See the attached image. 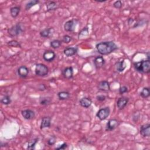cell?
I'll return each instance as SVG.
<instances>
[{
  "instance_id": "cell-1",
  "label": "cell",
  "mask_w": 150,
  "mask_h": 150,
  "mask_svg": "<svg viewBox=\"0 0 150 150\" xmlns=\"http://www.w3.org/2000/svg\"><path fill=\"white\" fill-rule=\"evenodd\" d=\"M96 48L98 54L102 55H107L118 49V46L113 41H105L97 43Z\"/></svg>"
},
{
  "instance_id": "cell-2",
  "label": "cell",
  "mask_w": 150,
  "mask_h": 150,
  "mask_svg": "<svg viewBox=\"0 0 150 150\" xmlns=\"http://www.w3.org/2000/svg\"><path fill=\"white\" fill-rule=\"evenodd\" d=\"M134 68L137 72L140 73H149L150 72V61L147 59L135 62L134 63Z\"/></svg>"
},
{
  "instance_id": "cell-3",
  "label": "cell",
  "mask_w": 150,
  "mask_h": 150,
  "mask_svg": "<svg viewBox=\"0 0 150 150\" xmlns=\"http://www.w3.org/2000/svg\"><path fill=\"white\" fill-rule=\"evenodd\" d=\"M25 31V27L21 22L16 24L8 29V33L11 37L18 36Z\"/></svg>"
},
{
  "instance_id": "cell-4",
  "label": "cell",
  "mask_w": 150,
  "mask_h": 150,
  "mask_svg": "<svg viewBox=\"0 0 150 150\" xmlns=\"http://www.w3.org/2000/svg\"><path fill=\"white\" fill-rule=\"evenodd\" d=\"M35 75L39 77H44L48 75L49 68L43 63H38L35 65Z\"/></svg>"
},
{
  "instance_id": "cell-5",
  "label": "cell",
  "mask_w": 150,
  "mask_h": 150,
  "mask_svg": "<svg viewBox=\"0 0 150 150\" xmlns=\"http://www.w3.org/2000/svg\"><path fill=\"white\" fill-rule=\"evenodd\" d=\"M79 21L76 19H72L66 21L63 26L64 30L66 32H74Z\"/></svg>"
},
{
  "instance_id": "cell-6",
  "label": "cell",
  "mask_w": 150,
  "mask_h": 150,
  "mask_svg": "<svg viewBox=\"0 0 150 150\" xmlns=\"http://www.w3.org/2000/svg\"><path fill=\"white\" fill-rule=\"evenodd\" d=\"M110 114V109L109 107H106L105 108H102L100 109L97 114V117L101 121L105 120Z\"/></svg>"
},
{
  "instance_id": "cell-7",
  "label": "cell",
  "mask_w": 150,
  "mask_h": 150,
  "mask_svg": "<svg viewBox=\"0 0 150 150\" xmlns=\"http://www.w3.org/2000/svg\"><path fill=\"white\" fill-rule=\"evenodd\" d=\"M120 125V122L117 119H110L106 124V131H112L117 128Z\"/></svg>"
},
{
  "instance_id": "cell-8",
  "label": "cell",
  "mask_w": 150,
  "mask_h": 150,
  "mask_svg": "<svg viewBox=\"0 0 150 150\" xmlns=\"http://www.w3.org/2000/svg\"><path fill=\"white\" fill-rule=\"evenodd\" d=\"M56 57L57 56L55 52L51 51V50L45 51L43 54V59L44 61L47 62H51L54 61L56 58Z\"/></svg>"
},
{
  "instance_id": "cell-9",
  "label": "cell",
  "mask_w": 150,
  "mask_h": 150,
  "mask_svg": "<svg viewBox=\"0 0 150 150\" xmlns=\"http://www.w3.org/2000/svg\"><path fill=\"white\" fill-rule=\"evenodd\" d=\"M128 102H129V98L128 97L125 96H122L120 97L117 100V102L116 103L117 107L119 109V110H123L127 105Z\"/></svg>"
},
{
  "instance_id": "cell-10",
  "label": "cell",
  "mask_w": 150,
  "mask_h": 150,
  "mask_svg": "<svg viewBox=\"0 0 150 150\" xmlns=\"http://www.w3.org/2000/svg\"><path fill=\"white\" fill-rule=\"evenodd\" d=\"M140 135L144 137H149L150 136V124L149 123L143 124L140 129Z\"/></svg>"
},
{
  "instance_id": "cell-11",
  "label": "cell",
  "mask_w": 150,
  "mask_h": 150,
  "mask_svg": "<svg viewBox=\"0 0 150 150\" xmlns=\"http://www.w3.org/2000/svg\"><path fill=\"white\" fill-rule=\"evenodd\" d=\"M21 115L27 120H30L35 118V113L31 109H25L21 111Z\"/></svg>"
},
{
  "instance_id": "cell-12",
  "label": "cell",
  "mask_w": 150,
  "mask_h": 150,
  "mask_svg": "<svg viewBox=\"0 0 150 150\" xmlns=\"http://www.w3.org/2000/svg\"><path fill=\"white\" fill-rule=\"evenodd\" d=\"M55 32V29L54 28H49L42 30L39 32V35L41 37L44 38H50L53 36Z\"/></svg>"
},
{
  "instance_id": "cell-13",
  "label": "cell",
  "mask_w": 150,
  "mask_h": 150,
  "mask_svg": "<svg viewBox=\"0 0 150 150\" xmlns=\"http://www.w3.org/2000/svg\"><path fill=\"white\" fill-rule=\"evenodd\" d=\"M93 63L96 69H101L105 64V59L102 56H98L94 58Z\"/></svg>"
},
{
  "instance_id": "cell-14",
  "label": "cell",
  "mask_w": 150,
  "mask_h": 150,
  "mask_svg": "<svg viewBox=\"0 0 150 150\" xmlns=\"http://www.w3.org/2000/svg\"><path fill=\"white\" fill-rule=\"evenodd\" d=\"M97 88L102 91L107 92L110 90V83L107 80H103L100 82L97 85Z\"/></svg>"
},
{
  "instance_id": "cell-15",
  "label": "cell",
  "mask_w": 150,
  "mask_h": 150,
  "mask_svg": "<svg viewBox=\"0 0 150 150\" xmlns=\"http://www.w3.org/2000/svg\"><path fill=\"white\" fill-rule=\"evenodd\" d=\"M51 120L52 118L49 116H46L43 117L42 119L40 128L41 130H43L46 128H50L51 126Z\"/></svg>"
},
{
  "instance_id": "cell-16",
  "label": "cell",
  "mask_w": 150,
  "mask_h": 150,
  "mask_svg": "<svg viewBox=\"0 0 150 150\" xmlns=\"http://www.w3.org/2000/svg\"><path fill=\"white\" fill-rule=\"evenodd\" d=\"M78 52V49L76 47H68L64 49L63 54L66 57H72L75 55Z\"/></svg>"
},
{
  "instance_id": "cell-17",
  "label": "cell",
  "mask_w": 150,
  "mask_h": 150,
  "mask_svg": "<svg viewBox=\"0 0 150 150\" xmlns=\"http://www.w3.org/2000/svg\"><path fill=\"white\" fill-rule=\"evenodd\" d=\"M29 70V69L26 66H21L19 67L17 70V73L18 76L22 79H25L28 76Z\"/></svg>"
},
{
  "instance_id": "cell-18",
  "label": "cell",
  "mask_w": 150,
  "mask_h": 150,
  "mask_svg": "<svg viewBox=\"0 0 150 150\" xmlns=\"http://www.w3.org/2000/svg\"><path fill=\"white\" fill-rule=\"evenodd\" d=\"M73 69L72 66L66 67L62 70V75L66 79H70L73 76Z\"/></svg>"
},
{
  "instance_id": "cell-19",
  "label": "cell",
  "mask_w": 150,
  "mask_h": 150,
  "mask_svg": "<svg viewBox=\"0 0 150 150\" xmlns=\"http://www.w3.org/2000/svg\"><path fill=\"white\" fill-rule=\"evenodd\" d=\"M79 105L84 108L87 109L90 107L92 104V100L90 97H84L80 99L79 100Z\"/></svg>"
},
{
  "instance_id": "cell-20",
  "label": "cell",
  "mask_w": 150,
  "mask_h": 150,
  "mask_svg": "<svg viewBox=\"0 0 150 150\" xmlns=\"http://www.w3.org/2000/svg\"><path fill=\"white\" fill-rule=\"evenodd\" d=\"M126 68V65L124 60L116 62L114 65L115 70L119 73L123 72Z\"/></svg>"
},
{
  "instance_id": "cell-21",
  "label": "cell",
  "mask_w": 150,
  "mask_h": 150,
  "mask_svg": "<svg viewBox=\"0 0 150 150\" xmlns=\"http://www.w3.org/2000/svg\"><path fill=\"white\" fill-rule=\"evenodd\" d=\"M46 6V11L47 12L55 11L58 7L57 3L55 1H47Z\"/></svg>"
},
{
  "instance_id": "cell-22",
  "label": "cell",
  "mask_w": 150,
  "mask_h": 150,
  "mask_svg": "<svg viewBox=\"0 0 150 150\" xmlns=\"http://www.w3.org/2000/svg\"><path fill=\"white\" fill-rule=\"evenodd\" d=\"M52 102V98L50 97H40L39 98V103L42 106H47L49 105Z\"/></svg>"
},
{
  "instance_id": "cell-23",
  "label": "cell",
  "mask_w": 150,
  "mask_h": 150,
  "mask_svg": "<svg viewBox=\"0 0 150 150\" xmlns=\"http://www.w3.org/2000/svg\"><path fill=\"white\" fill-rule=\"evenodd\" d=\"M70 94L67 91H61L58 93V97L60 100H66L69 98Z\"/></svg>"
},
{
  "instance_id": "cell-24",
  "label": "cell",
  "mask_w": 150,
  "mask_h": 150,
  "mask_svg": "<svg viewBox=\"0 0 150 150\" xmlns=\"http://www.w3.org/2000/svg\"><path fill=\"white\" fill-rule=\"evenodd\" d=\"M20 11H21V7L20 6H15V7H11L10 8L11 16L14 18H17L18 16Z\"/></svg>"
},
{
  "instance_id": "cell-25",
  "label": "cell",
  "mask_w": 150,
  "mask_h": 150,
  "mask_svg": "<svg viewBox=\"0 0 150 150\" xmlns=\"http://www.w3.org/2000/svg\"><path fill=\"white\" fill-rule=\"evenodd\" d=\"M39 140L38 138H35L33 140H31L28 142V146L27 149L29 150H33L35 148L36 144L38 143Z\"/></svg>"
},
{
  "instance_id": "cell-26",
  "label": "cell",
  "mask_w": 150,
  "mask_h": 150,
  "mask_svg": "<svg viewBox=\"0 0 150 150\" xmlns=\"http://www.w3.org/2000/svg\"><path fill=\"white\" fill-rule=\"evenodd\" d=\"M140 96L143 98H147L150 96V91L149 87H144L140 92Z\"/></svg>"
},
{
  "instance_id": "cell-27",
  "label": "cell",
  "mask_w": 150,
  "mask_h": 150,
  "mask_svg": "<svg viewBox=\"0 0 150 150\" xmlns=\"http://www.w3.org/2000/svg\"><path fill=\"white\" fill-rule=\"evenodd\" d=\"M62 40L59 39H54L50 42V45L53 48V49H58L62 45Z\"/></svg>"
},
{
  "instance_id": "cell-28",
  "label": "cell",
  "mask_w": 150,
  "mask_h": 150,
  "mask_svg": "<svg viewBox=\"0 0 150 150\" xmlns=\"http://www.w3.org/2000/svg\"><path fill=\"white\" fill-rule=\"evenodd\" d=\"M1 103L4 105H9L11 103V98L10 96L5 95L1 99Z\"/></svg>"
},
{
  "instance_id": "cell-29",
  "label": "cell",
  "mask_w": 150,
  "mask_h": 150,
  "mask_svg": "<svg viewBox=\"0 0 150 150\" xmlns=\"http://www.w3.org/2000/svg\"><path fill=\"white\" fill-rule=\"evenodd\" d=\"M39 3V0H31L25 5V10H29L32 7L38 4Z\"/></svg>"
},
{
  "instance_id": "cell-30",
  "label": "cell",
  "mask_w": 150,
  "mask_h": 150,
  "mask_svg": "<svg viewBox=\"0 0 150 150\" xmlns=\"http://www.w3.org/2000/svg\"><path fill=\"white\" fill-rule=\"evenodd\" d=\"M89 35V28L87 27H86L83 28L79 33L78 35V38L79 39L81 38H84L86 37V36Z\"/></svg>"
},
{
  "instance_id": "cell-31",
  "label": "cell",
  "mask_w": 150,
  "mask_h": 150,
  "mask_svg": "<svg viewBox=\"0 0 150 150\" xmlns=\"http://www.w3.org/2000/svg\"><path fill=\"white\" fill-rule=\"evenodd\" d=\"M7 45L8 46L10 47H20L21 48V43L18 42L16 40H11L10 41H9L7 43Z\"/></svg>"
},
{
  "instance_id": "cell-32",
  "label": "cell",
  "mask_w": 150,
  "mask_h": 150,
  "mask_svg": "<svg viewBox=\"0 0 150 150\" xmlns=\"http://www.w3.org/2000/svg\"><path fill=\"white\" fill-rule=\"evenodd\" d=\"M57 142V137L55 135H52L47 140V144L50 146L54 145Z\"/></svg>"
},
{
  "instance_id": "cell-33",
  "label": "cell",
  "mask_w": 150,
  "mask_h": 150,
  "mask_svg": "<svg viewBox=\"0 0 150 150\" xmlns=\"http://www.w3.org/2000/svg\"><path fill=\"white\" fill-rule=\"evenodd\" d=\"M72 40V38L70 35H65L63 36L62 39V42L65 43H69Z\"/></svg>"
},
{
  "instance_id": "cell-34",
  "label": "cell",
  "mask_w": 150,
  "mask_h": 150,
  "mask_svg": "<svg viewBox=\"0 0 150 150\" xmlns=\"http://www.w3.org/2000/svg\"><path fill=\"white\" fill-rule=\"evenodd\" d=\"M113 7L116 9H121L123 7V3L120 0H118V1H115L113 3Z\"/></svg>"
},
{
  "instance_id": "cell-35",
  "label": "cell",
  "mask_w": 150,
  "mask_h": 150,
  "mask_svg": "<svg viewBox=\"0 0 150 150\" xmlns=\"http://www.w3.org/2000/svg\"><path fill=\"white\" fill-rule=\"evenodd\" d=\"M119 93L122 95L124 93H126L128 92V87L126 86H121L119 89Z\"/></svg>"
},
{
  "instance_id": "cell-36",
  "label": "cell",
  "mask_w": 150,
  "mask_h": 150,
  "mask_svg": "<svg viewBox=\"0 0 150 150\" xmlns=\"http://www.w3.org/2000/svg\"><path fill=\"white\" fill-rule=\"evenodd\" d=\"M97 100L99 102H103L106 99V97L105 95H98L96 96Z\"/></svg>"
},
{
  "instance_id": "cell-37",
  "label": "cell",
  "mask_w": 150,
  "mask_h": 150,
  "mask_svg": "<svg viewBox=\"0 0 150 150\" xmlns=\"http://www.w3.org/2000/svg\"><path fill=\"white\" fill-rule=\"evenodd\" d=\"M67 148H68V144L64 142V143L62 144L61 145H60L59 147H57L56 149H59V150H61V149H65Z\"/></svg>"
},
{
  "instance_id": "cell-38",
  "label": "cell",
  "mask_w": 150,
  "mask_h": 150,
  "mask_svg": "<svg viewBox=\"0 0 150 150\" xmlns=\"http://www.w3.org/2000/svg\"><path fill=\"white\" fill-rule=\"evenodd\" d=\"M46 87L45 86V85L44 84H40L39 86V90H40V91H43L45 90H46Z\"/></svg>"
},
{
  "instance_id": "cell-39",
  "label": "cell",
  "mask_w": 150,
  "mask_h": 150,
  "mask_svg": "<svg viewBox=\"0 0 150 150\" xmlns=\"http://www.w3.org/2000/svg\"><path fill=\"white\" fill-rule=\"evenodd\" d=\"M133 21H134V20H133V18H129L128 20V24H132V23L133 22Z\"/></svg>"
},
{
  "instance_id": "cell-40",
  "label": "cell",
  "mask_w": 150,
  "mask_h": 150,
  "mask_svg": "<svg viewBox=\"0 0 150 150\" xmlns=\"http://www.w3.org/2000/svg\"><path fill=\"white\" fill-rule=\"evenodd\" d=\"M94 1L96 3H104L106 1V0H102V1H97V0H94Z\"/></svg>"
}]
</instances>
